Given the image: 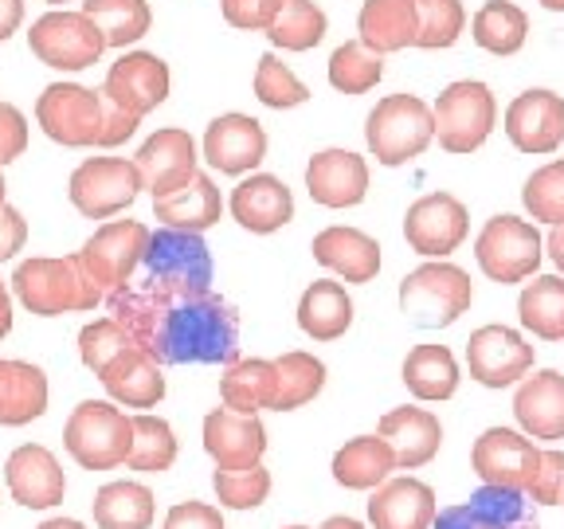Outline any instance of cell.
Segmentation results:
<instances>
[{"label":"cell","instance_id":"1","mask_svg":"<svg viewBox=\"0 0 564 529\" xmlns=\"http://www.w3.org/2000/svg\"><path fill=\"white\" fill-rule=\"evenodd\" d=\"M106 306L141 349L158 357V365H236L239 317L216 294L185 302H153L122 287L106 299Z\"/></svg>","mask_w":564,"mask_h":529},{"label":"cell","instance_id":"2","mask_svg":"<svg viewBox=\"0 0 564 529\" xmlns=\"http://www.w3.org/2000/svg\"><path fill=\"white\" fill-rule=\"evenodd\" d=\"M133 274L138 279H130L126 287L153 302H185L212 294V256L200 231H150L145 256Z\"/></svg>","mask_w":564,"mask_h":529},{"label":"cell","instance_id":"3","mask_svg":"<svg viewBox=\"0 0 564 529\" xmlns=\"http://www.w3.org/2000/svg\"><path fill=\"white\" fill-rule=\"evenodd\" d=\"M12 291L32 314L55 317V314H75V310H95L102 294L95 291L83 274L79 259H28L12 274Z\"/></svg>","mask_w":564,"mask_h":529},{"label":"cell","instance_id":"4","mask_svg":"<svg viewBox=\"0 0 564 529\" xmlns=\"http://www.w3.org/2000/svg\"><path fill=\"white\" fill-rule=\"evenodd\" d=\"M470 299H475L470 274L455 263H423L400 282V306L420 330L451 326L458 314L470 310Z\"/></svg>","mask_w":564,"mask_h":529},{"label":"cell","instance_id":"5","mask_svg":"<svg viewBox=\"0 0 564 529\" xmlns=\"http://www.w3.org/2000/svg\"><path fill=\"white\" fill-rule=\"evenodd\" d=\"M369 150L377 153L380 165H404V161L420 158L435 138V118L432 106L415 95H388L377 102L365 126Z\"/></svg>","mask_w":564,"mask_h":529},{"label":"cell","instance_id":"6","mask_svg":"<svg viewBox=\"0 0 564 529\" xmlns=\"http://www.w3.org/2000/svg\"><path fill=\"white\" fill-rule=\"evenodd\" d=\"M130 435V415L102 400H83L63 428V443L83 471H110L126 463Z\"/></svg>","mask_w":564,"mask_h":529},{"label":"cell","instance_id":"7","mask_svg":"<svg viewBox=\"0 0 564 529\" xmlns=\"http://www.w3.org/2000/svg\"><path fill=\"white\" fill-rule=\"evenodd\" d=\"M145 244H150V228L141 220H115L102 224L95 236L83 244L79 259L83 274L95 287L102 299H110L115 291H122L126 282L133 279L141 256H145Z\"/></svg>","mask_w":564,"mask_h":529},{"label":"cell","instance_id":"8","mask_svg":"<svg viewBox=\"0 0 564 529\" xmlns=\"http://www.w3.org/2000/svg\"><path fill=\"white\" fill-rule=\"evenodd\" d=\"M494 115H498V106H494L490 87H482V83H470V79L451 83V87L440 95V102H435V110H432L440 145L447 153L478 150V145L490 138Z\"/></svg>","mask_w":564,"mask_h":529},{"label":"cell","instance_id":"9","mask_svg":"<svg viewBox=\"0 0 564 529\" xmlns=\"http://www.w3.org/2000/svg\"><path fill=\"white\" fill-rule=\"evenodd\" d=\"M28 47L35 60L55 71H83L95 67L106 40L95 28V20L83 12H47L28 32Z\"/></svg>","mask_w":564,"mask_h":529},{"label":"cell","instance_id":"10","mask_svg":"<svg viewBox=\"0 0 564 529\" xmlns=\"http://www.w3.org/2000/svg\"><path fill=\"white\" fill-rule=\"evenodd\" d=\"M70 204L90 216V220H106L115 212L130 208L141 193V173L133 161L126 158H90L70 173Z\"/></svg>","mask_w":564,"mask_h":529},{"label":"cell","instance_id":"11","mask_svg":"<svg viewBox=\"0 0 564 529\" xmlns=\"http://www.w3.org/2000/svg\"><path fill=\"white\" fill-rule=\"evenodd\" d=\"M35 118L44 126V133L59 145L83 150V145H98V130H102V95L79 87V83H52L35 102Z\"/></svg>","mask_w":564,"mask_h":529},{"label":"cell","instance_id":"12","mask_svg":"<svg viewBox=\"0 0 564 529\" xmlns=\"http://www.w3.org/2000/svg\"><path fill=\"white\" fill-rule=\"evenodd\" d=\"M478 267L490 274L494 282H521L525 274L538 271L541 263V236L533 224L518 220V216H494L486 220L482 236H478Z\"/></svg>","mask_w":564,"mask_h":529},{"label":"cell","instance_id":"13","mask_svg":"<svg viewBox=\"0 0 564 529\" xmlns=\"http://www.w3.org/2000/svg\"><path fill=\"white\" fill-rule=\"evenodd\" d=\"M102 98L133 118H145L169 98V67L150 52H130L110 67L102 83Z\"/></svg>","mask_w":564,"mask_h":529},{"label":"cell","instance_id":"14","mask_svg":"<svg viewBox=\"0 0 564 529\" xmlns=\"http://www.w3.org/2000/svg\"><path fill=\"white\" fill-rule=\"evenodd\" d=\"M141 173V188H150L153 201L169 196L176 188H185L196 176V141L188 138V130H158L133 158Z\"/></svg>","mask_w":564,"mask_h":529},{"label":"cell","instance_id":"15","mask_svg":"<svg viewBox=\"0 0 564 529\" xmlns=\"http://www.w3.org/2000/svg\"><path fill=\"white\" fill-rule=\"evenodd\" d=\"M408 247L420 256H451L463 239H467V208L451 193H432L408 208L404 220Z\"/></svg>","mask_w":564,"mask_h":529},{"label":"cell","instance_id":"16","mask_svg":"<svg viewBox=\"0 0 564 529\" xmlns=\"http://www.w3.org/2000/svg\"><path fill=\"white\" fill-rule=\"evenodd\" d=\"M467 365L478 385L506 388L533 369V345H525L506 326H482L467 342Z\"/></svg>","mask_w":564,"mask_h":529},{"label":"cell","instance_id":"17","mask_svg":"<svg viewBox=\"0 0 564 529\" xmlns=\"http://www.w3.org/2000/svg\"><path fill=\"white\" fill-rule=\"evenodd\" d=\"M541 451L518 432L490 428L475 443V471L486 486H506V490H525L538 475Z\"/></svg>","mask_w":564,"mask_h":529},{"label":"cell","instance_id":"18","mask_svg":"<svg viewBox=\"0 0 564 529\" xmlns=\"http://www.w3.org/2000/svg\"><path fill=\"white\" fill-rule=\"evenodd\" d=\"M4 483H9L12 498L28 510H52L63 503V490H67L59 458L40 443H24L12 451L4 463Z\"/></svg>","mask_w":564,"mask_h":529},{"label":"cell","instance_id":"19","mask_svg":"<svg viewBox=\"0 0 564 529\" xmlns=\"http://www.w3.org/2000/svg\"><path fill=\"white\" fill-rule=\"evenodd\" d=\"M506 133L521 153H553L564 141V98L553 90H525L506 110Z\"/></svg>","mask_w":564,"mask_h":529},{"label":"cell","instance_id":"20","mask_svg":"<svg viewBox=\"0 0 564 529\" xmlns=\"http://www.w3.org/2000/svg\"><path fill=\"white\" fill-rule=\"evenodd\" d=\"M204 451L216 458V471H243L256 467L267 451V432L256 415L216 408L204 420Z\"/></svg>","mask_w":564,"mask_h":529},{"label":"cell","instance_id":"21","mask_svg":"<svg viewBox=\"0 0 564 529\" xmlns=\"http://www.w3.org/2000/svg\"><path fill=\"white\" fill-rule=\"evenodd\" d=\"M204 158L212 169L228 176H243L267 158V133L256 118L220 115L204 133Z\"/></svg>","mask_w":564,"mask_h":529},{"label":"cell","instance_id":"22","mask_svg":"<svg viewBox=\"0 0 564 529\" xmlns=\"http://www.w3.org/2000/svg\"><path fill=\"white\" fill-rule=\"evenodd\" d=\"M440 529H541L529 498L506 486H482L463 506H451L440 518Z\"/></svg>","mask_w":564,"mask_h":529},{"label":"cell","instance_id":"23","mask_svg":"<svg viewBox=\"0 0 564 529\" xmlns=\"http://www.w3.org/2000/svg\"><path fill=\"white\" fill-rule=\"evenodd\" d=\"M306 188L326 208H352L369 193V165L349 150L314 153L306 165Z\"/></svg>","mask_w":564,"mask_h":529},{"label":"cell","instance_id":"24","mask_svg":"<svg viewBox=\"0 0 564 529\" xmlns=\"http://www.w3.org/2000/svg\"><path fill=\"white\" fill-rule=\"evenodd\" d=\"M102 388L118 404L126 408H153L161 397H165V377H161V365L153 353H145L141 345H130L98 373Z\"/></svg>","mask_w":564,"mask_h":529},{"label":"cell","instance_id":"25","mask_svg":"<svg viewBox=\"0 0 564 529\" xmlns=\"http://www.w3.org/2000/svg\"><path fill=\"white\" fill-rule=\"evenodd\" d=\"M231 216H236L247 231L267 236V231H279L282 224H291L294 196H291V188L271 173L247 176V181L236 185V193H231Z\"/></svg>","mask_w":564,"mask_h":529},{"label":"cell","instance_id":"26","mask_svg":"<svg viewBox=\"0 0 564 529\" xmlns=\"http://www.w3.org/2000/svg\"><path fill=\"white\" fill-rule=\"evenodd\" d=\"M372 529H432L435 490L420 478H392L369 503Z\"/></svg>","mask_w":564,"mask_h":529},{"label":"cell","instance_id":"27","mask_svg":"<svg viewBox=\"0 0 564 529\" xmlns=\"http://www.w3.org/2000/svg\"><path fill=\"white\" fill-rule=\"evenodd\" d=\"M380 440L392 447L397 455V467L415 471L423 463H432L435 451L443 443V428L432 412L423 408H392V412L380 420Z\"/></svg>","mask_w":564,"mask_h":529},{"label":"cell","instance_id":"28","mask_svg":"<svg viewBox=\"0 0 564 529\" xmlns=\"http://www.w3.org/2000/svg\"><path fill=\"white\" fill-rule=\"evenodd\" d=\"M513 415L533 440H564V377L545 369L529 377L513 397Z\"/></svg>","mask_w":564,"mask_h":529},{"label":"cell","instance_id":"29","mask_svg":"<svg viewBox=\"0 0 564 529\" xmlns=\"http://www.w3.org/2000/svg\"><path fill=\"white\" fill-rule=\"evenodd\" d=\"M314 259L329 271L345 274V282H372L380 271V244L361 228H326L314 236Z\"/></svg>","mask_w":564,"mask_h":529},{"label":"cell","instance_id":"30","mask_svg":"<svg viewBox=\"0 0 564 529\" xmlns=\"http://www.w3.org/2000/svg\"><path fill=\"white\" fill-rule=\"evenodd\" d=\"M220 212H224L220 188L212 185L208 173H196L185 188L153 201V216L165 228L176 231H208L212 224H220Z\"/></svg>","mask_w":564,"mask_h":529},{"label":"cell","instance_id":"31","mask_svg":"<svg viewBox=\"0 0 564 529\" xmlns=\"http://www.w3.org/2000/svg\"><path fill=\"white\" fill-rule=\"evenodd\" d=\"M47 412V377L40 365L0 357V423L24 428Z\"/></svg>","mask_w":564,"mask_h":529},{"label":"cell","instance_id":"32","mask_svg":"<svg viewBox=\"0 0 564 529\" xmlns=\"http://www.w3.org/2000/svg\"><path fill=\"white\" fill-rule=\"evenodd\" d=\"M357 28H361V44L377 55L412 47L415 32H420L415 0H365Z\"/></svg>","mask_w":564,"mask_h":529},{"label":"cell","instance_id":"33","mask_svg":"<svg viewBox=\"0 0 564 529\" xmlns=\"http://www.w3.org/2000/svg\"><path fill=\"white\" fill-rule=\"evenodd\" d=\"M299 326L314 342H334V337H341L352 326V302L341 282H310L299 302Z\"/></svg>","mask_w":564,"mask_h":529},{"label":"cell","instance_id":"34","mask_svg":"<svg viewBox=\"0 0 564 529\" xmlns=\"http://www.w3.org/2000/svg\"><path fill=\"white\" fill-rule=\"evenodd\" d=\"M397 467V455L384 440L377 435H361V440H349L334 455V478L349 490H372L388 478V471Z\"/></svg>","mask_w":564,"mask_h":529},{"label":"cell","instance_id":"35","mask_svg":"<svg viewBox=\"0 0 564 529\" xmlns=\"http://www.w3.org/2000/svg\"><path fill=\"white\" fill-rule=\"evenodd\" d=\"M404 385L420 400H447L458 388V365L447 345H415L404 361Z\"/></svg>","mask_w":564,"mask_h":529},{"label":"cell","instance_id":"36","mask_svg":"<svg viewBox=\"0 0 564 529\" xmlns=\"http://www.w3.org/2000/svg\"><path fill=\"white\" fill-rule=\"evenodd\" d=\"M95 526L98 529H150L153 526V494L141 483H106L95 494Z\"/></svg>","mask_w":564,"mask_h":529},{"label":"cell","instance_id":"37","mask_svg":"<svg viewBox=\"0 0 564 529\" xmlns=\"http://www.w3.org/2000/svg\"><path fill=\"white\" fill-rule=\"evenodd\" d=\"M326 385V365L310 357V353H282L274 361V412H291V408H302L306 400H314Z\"/></svg>","mask_w":564,"mask_h":529},{"label":"cell","instance_id":"38","mask_svg":"<svg viewBox=\"0 0 564 529\" xmlns=\"http://www.w3.org/2000/svg\"><path fill=\"white\" fill-rule=\"evenodd\" d=\"M83 17L95 20L102 32L106 47H126L138 44L141 35L150 32L153 17L145 0H83Z\"/></svg>","mask_w":564,"mask_h":529},{"label":"cell","instance_id":"39","mask_svg":"<svg viewBox=\"0 0 564 529\" xmlns=\"http://www.w3.org/2000/svg\"><path fill=\"white\" fill-rule=\"evenodd\" d=\"M521 326L533 330L545 342H564V279L541 274L521 291L518 302Z\"/></svg>","mask_w":564,"mask_h":529},{"label":"cell","instance_id":"40","mask_svg":"<svg viewBox=\"0 0 564 529\" xmlns=\"http://www.w3.org/2000/svg\"><path fill=\"white\" fill-rule=\"evenodd\" d=\"M224 408L243 415H256L259 408H271L274 400V361H236L220 380Z\"/></svg>","mask_w":564,"mask_h":529},{"label":"cell","instance_id":"41","mask_svg":"<svg viewBox=\"0 0 564 529\" xmlns=\"http://www.w3.org/2000/svg\"><path fill=\"white\" fill-rule=\"evenodd\" d=\"M274 47H286V52H310V47L322 44L326 35V12L317 9L314 0H279V12L267 24Z\"/></svg>","mask_w":564,"mask_h":529},{"label":"cell","instance_id":"42","mask_svg":"<svg viewBox=\"0 0 564 529\" xmlns=\"http://www.w3.org/2000/svg\"><path fill=\"white\" fill-rule=\"evenodd\" d=\"M475 44L482 52L494 55H513L521 44H525V32H529V17L510 4V0H490L482 9L475 12Z\"/></svg>","mask_w":564,"mask_h":529},{"label":"cell","instance_id":"43","mask_svg":"<svg viewBox=\"0 0 564 529\" xmlns=\"http://www.w3.org/2000/svg\"><path fill=\"white\" fill-rule=\"evenodd\" d=\"M130 451H126V467L130 471H169L176 458V440L161 415H130Z\"/></svg>","mask_w":564,"mask_h":529},{"label":"cell","instance_id":"44","mask_svg":"<svg viewBox=\"0 0 564 529\" xmlns=\"http://www.w3.org/2000/svg\"><path fill=\"white\" fill-rule=\"evenodd\" d=\"M380 75H384V63L365 44H341L329 60V83L341 95H365V90L377 87Z\"/></svg>","mask_w":564,"mask_h":529},{"label":"cell","instance_id":"45","mask_svg":"<svg viewBox=\"0 0 564 529\" xmlns=\"http://www.w3.org/2000/svg\"><path fill=\"white\" fill-rule=\"evenodd\" d=\"M415 47H451L467 24V12L458 0H415Z\"/></svg>","mask_w":564,"mask_h":529},{"label":"cell","instance_id":"46","mask_svg":"<svg viewBox=\"0 0 564 529\" xmlns=\"http://www.w3.org/2000/svg\"><path fill=\"white\" fill-rule=\"evenodd\" d=\"M521 201L533 212V220L564 224V161H553V165L538 169V173L529 176Z\"/></svg>","mask_w":564,"mask_h":529},{"label":"cell","instance_id":"47","mask_svg":"<svg viewBox=\"0 0 564 529\" xmlns=\"http://www.w3.org/2000/svg\"><path fill=\"white\" fill-rule=\"evenodd\" d=\"M256 95H259V102L274 106V110H286V106L306 102L310 90L286 63H279L274 55H263V60H259V71H256Z\"/></svg>","mask_w":564,"mask_h":529},{"label":"cell","instance_id":"48","mask_svg":"<svg viewBox=\"0 0 564 529\" xmlns=\"http://www.w3.org/2000/svg\"><path fill=\"white\" fill-rule=\"evenodd\" d=\"M130 345H138L130 334H126V326H118L115 317H98V322H90V326H83L79 334V357L83 365H87L90 373H102L106 365L115 361L118 353L130 349Z\"/></svg>","mask_w":564,"mask_h":529},{"label":"cell","instance_id":"49","mask_svg":"<svg viewBox=\"0 0 564 529\" xmlns=\"http://www.w3.org/2000/svg\"><path fill=\"white\" fill-rule=\"evenodd\" d=\"M212 486L220 494V503L231 506V510H256L259 503H267V494H271V475L256 463V467H243V471H216Z\"/></svg>","mask_w":564,"mask_h":529},{"label":"cell","instance_id":"50","mask_svg":"<svg viewBox=\"0 0 564 529\" xmlns=\"http://www.w3.org/2000/svg\"><path fill=\"white\" fill-rule=\"evenodd\" d=\"M533 503L561 506L564 503V451H541L538 475L525 486Z\"/></svg>","mask_w":564,"mask_h":529},{"label":"cell","instance_id":"51","mask_svg":"<svg viewBox=\"0 0 564 529\" xmlns=\"http://www.w3.org/2000/svg\"><path fill=\"white\" fill-rule=\"evenodd\" d=\"M279 12V0H224V20L243 32H259Z\"/></svg>","mask_w":564,"mask_h":529},{"label":"cell","instance_id":"52","mask_svg":"<svg viewBox=\"0 0 564 529\" xmlns=\"http://www.w3.org/2000/svg\"><path fill=\"white\" fill-rule=\"evenodd\" d=\"M28 150V122L12 102H0V165L17 161Z\"/></svg>","mask_w":564,"mask_h":529},{"label":"cell","instance_id":"53","mask_svg":"<svg viewBox=\"0 0 564 529\" xmlns=\"http://www.w3.org/2000/svg\"><path fill=\"white\" fill-rule=\"evenodd\" d=\"M165 529H224V518L208 503H181L169 510Z\"/></svg>","mask_w":564,"mask_h":529},{"label":"cell","instance_id":"54","mask_svg":"<svg viewBox=\"0 0 564 529\" xmlns=\"http://www.w3.org/2000/svg\"><path fill=\"white\" fill-rule=\"evenodd\" d=\"M141 118L126 115V110H118L115 102H106L102 98V130H98V145H122L126 138H133V130H138Z\"/></svg>","mask_w":564,"mask_h":529},{"label":"cell","instance_id":"55","mask_svg":"<svg viewBox=\"0 0 564 529\" xmlns=\"http://www.w3.org/2000/svg\"><path fill=\"white\" fill-rule=\"evenodd\" d=\"M24 239H28V224H24V216H20L17 208H0V263L4 259H12L24 247Z\"/></svg>","mask_w":564,"mask_h":529},{"label":"cell","instance_id":"56","mask_svg":"<svg viewBox=\"0 0 564 529\" xmlns=\"http://www.w3.org/2000/svg\"><path fill=\"white\" fill-rule=\"evenodd\" d=\"M20 20H24V0H0V44L17 32Z\"/></svg>","mask_w":564,"mask_h":529},{"label":"cell","instance_id":"57","mask_svg":"<svg viewBox=\"0 0 564 529\" xmlns=\"http://www.w3.org/2000/svg\"><path fill=\"white\" fill-rule=\"evenodd\" d=\"M549 256L564 271V224H553V236H549Z\"/></svg>","mask_w":564,"mask_h":529},{"label":"cell","instance_id":"58","mask_svg":"<svg viewBox=\"0 0 564 529\" xmlns=\"http://www.w3.org/2000/svg\"><path fill=\"white\" fill-rule=\"evenodd\" d=\"M12 330V299H9V287L0 282V337Z\"/></svg>","mask_w":564,"mask_h":529},{"label":"cell","instance_id":"59","mask_svg":"<svg viewBox=\"0 0 564 529\" xmlns=\"http://www.w3.org/2000/svg\"><path fill=\"white\" fill-rule=\"evenodd\" d=\"M40 529H83L79 521H70V518H55V521H44Z\"/></svg>","mask_w":564,"mask_h":529},{"label":"cell","instance_id":"60","mask_svg":"<svg viewBox=\"0 0 564 529\" xmlns=\"http://www.w3.org/2000/svg\"><path fill=\"white\" fill-rule=\"evenodd\" d=\"M322 529H361V526H357V521H352V518H329Z\"/></svg>","mask_w":564,"mask_h":529},{"label":"cell","instance_id":"61","mask_svg":"<svg viewBox=\"0 0 564 529\" xmlns=\"http://www.w3.org/2000/svg\"><path fill=\"white\" fill-rule=\"evenodd\" d=\"M545 9H553V12H564V0H541Z\"/></svg>","mask_w":564,"mask_h":529},{"label":"cell","instance_id":"62","mask_svg":"<svg viewBox=\"0 0 564 529\" xmlns=\"http://www.w3.org/2000/svg\"><path fill=\"white\" fill-rule=\"evenodd\" d=\"M0 208H4V176H0Z\"/></svg>","mask_w":564,"mask_h":529},{"label":"cell","instance_id":"63","mask_svg":"<svg viewBox=\"0 0 564 529\" xmlns=\"http://www.w3.org/2000/svg\"><path fill=\"white\" fill-rule=\"evenodd\" d=\"M47 4H63V0H47Z\"/></svg>","mask_w":564,"mask_h":529},{"label":"cell","instance_id":"64","mask_svg":"<svg viewBox=\"0 0 564 529\" xmlns=\"http://www.w3.org/2000/svg\"><path fill=\"white\" fill-rule=\"evenodd\" d=\"M291 529H306V526H291Z\"/></svg>","mask_w":564,"mask_h":529}]
</instances>
